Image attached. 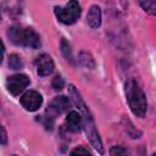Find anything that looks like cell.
<instances>
[{"label": "cell", "mask_w": 156, "mask_h": 156, "mask_svg": "<svg viewBox=\"0 0 156 156\" xmlns=\"http://www.w3.org/2000/svg\"><path fill=\"white\" fill-rule=\"evenodd\" d=\"M54 13L56 18L63 24H73L82 13V7L78 1L71 0L65 6H55Z\"/></svg>", "instance_id": "cell-4"}, {"label": "cell", "mask_w": 156, "mask_h": 156, "mask_svg": "<svg viewBox=\"0 0 156 156\" xmlns=\"http://www.w3.org/2000/svg\"><path fill=\"white\" fill-rule=\"evenodd\" d=\"M7 38L11 43L20 46H27L30 49H39L41 45L39 34L29 27H22L18 24L11 26L7 30Z\"/></svg>", "instance_id": "cell-2"}, {"label": "cell", "mask_w": 156, "mask_h": 156, "mask_svg": "<svg viewBox=\"0 0 156 156\" xmlns=\"http://www.w3.org/2000/svg\"><path fill=\"white\" fill-rule=\"evenodd\" d=\"M6 143H7V134H6L5 127L1 126V144L2 145H6Z\"/></svg>", "instance_id": "cell-19"}, {"label": "cell", "mask_w": 156, "mask_h": 156, "mask_svg": "<svg viewBox=\"0 0 156 156\" xmlns=\"http://www.w3.org/2000/svg\"><path fill=\"white\" fill-rule=\"evenodd\" d=\"M51 85L55 90H61L65 85V80L63 78L60 76V74H56L54 78H52V82H51Z\"/></svg>", "instance_id": "cell-18"}, {"label": "cell", "mask_w": 156, "mask_h": 156, "mask_svg": "<svg viewBox=\"0 0 156 156\" xmlns=\"http://www.w3.org/2000/svg\"><path fill=\"white\" fill-rule=\"evenodd\" d=\"M82 116H83V121H84V130H85V134H87V138L89 139L91 146L100 154V155H104L105 154V150H104V145H102V141H101V138L99 135V132L96 129V126H95V122H94V118L89 111V108L87 107L84 111L80 112Z\"/></svg>", "instance_id": "cell-3"}, {"label": "cell", "mask_w": 156, "mask_h": 156, "mask_svg": "<svg viewBox=\"0 0 156 156\" xmlns=\"http://www.w3.org/2000/svg\"><path fill=\"white\" fill-rule=\"evenodd\" d=\"M123 129L127 133V135L132 139H138L141 136V132L138 130L128 118H123Z\"/></svg>", "instance_id": "cell-12"}, {"label": "cell", "mask_w": 156, "mask_h": 156, "mask_svg": "<svg viewBox=\"0 0 156 156\" xmlns=\"http://www.w3.org/2000/svg\"><path fill=\"white\" fill-rule=\"evenodd\" d=\"M29 84H30L29 77L23 73H17V74L10 76L6 79V88L15 96L20 95Z\"/></svg>", "instance_id": "cell-6"}, {"label": "cell", "mask_w": 156, "mask_h": 156, "mask_svg": "<svg viewBox=\"0 0 156 156\" xmlns=\"http://www.w3.org/2000/svg\"><path fill=\"white\" fill-rule=\"evenodd\" d=\"M139 5L146 13L156 16V1L155 0H143V1H139Z\"/></svg>", "instance_id": "cell-14"}, {"label": "cell", "mask_w": 156, "mask_h": 156, "mask_svg": "<svg viewBox=\"0 0 156 156\" xmlns=\"http://www.w3.org/2000/svg\"><path fill=\"white\" fill-rule=\"evenodd\" d=\"M151 156H156V152H154V154H152V155H151Z\"/></svg>", "instance_id": "cell-20"}, {"label": "cell", "mask_w": 156, "mask_h": 156, "mask_svg": "<svg viewBox=\"0 0 156 156\" xmlns=\"http://www.w3.org/2000/svg\"><path fill=\"white\" fill-rule=\"evenodd\" d=\"M35 68H37V73L40 77H46V76L51 74L54 68H55V65H54L51 56L48 54L39 55L35 60Z\"/></svg>", "instance_id": "cell-8"}, {"label": "cell", "mask_w": 156, "mask_h": 156, "mask_svg": "<svg viewBox=\"0 0 156 156\" xmlns=\"http://www.w3.org/2000/svg\"><path fill=\"white\" fill-rule=\"evenodd\" d=\"M69 107V99L63 96V95H60V96H56L54 98L46 111H45V117H44V126L46 127V129H52V126H54V122H55V118L62 113L63 111H66L67 108Z\"/></svg>", "instance_id": "cell-5"}, {"label": "cell", "mask_w": 156, "mask_h": 156, "mask_svg": "<svg viewBox=\"0 0 156 156\" xmlns=\"http://www.w3.org/2000/svg\"><path fill=\"white\" fill-rule=\"evenodd\" d=\"M12 156H17V155H12Z\"/></svg>", "instance_id": "cell-21"}, {"label": "cell", "mask_w": 156, "mask_h": 156, "mask_svg": "<svg viewBox=\"0 0 156 156\" xmlns=\"http://www.w3.org/2000/svg\"><path fill=\"white\" fill-rule=\"evenodd\" d=\"M66 126L73 133L79 132L84 126V121H83L82 113L77 112V111H69L67 117H66Z\"/></svg>", "instance_id": "cell-9"}, {"label": "cell", "mask_w": 156, "mask_h": 156, "mask_svg": "<svg viewBox=\"0 0 156 156\" xmlns=\"http://www.w3.org/2000/svg\"><path fill=\"white\" fill-rule=\"evenodd\" d=\"M124 91H126V98H127L129 108L133 112V115L143 118L147 110V101L144 91L141 90L136 80L128 79L124 87Z\"/></svg>", "instance_id": "cell-1"}, {"label": "cell", "mask_w": 156, "mask_h": 156, "mask_svg": "<svg viewBox=\"0 0 156 156\" xmlns=\"http://www.w3.org/2000/svg\"><path fill=\"white\" fill-rule=\"evenodd\" d=\"M9 67L11 69H21L23 67V62L22 58L17 55V54H11L9 57Z\"/></svg>", "instance_id": "cell-15"}, {"label": "cell", "mask_w": 156, "mask_h": 156, "mask_svg": "<svg viewBox=\"0 0 156 156\" xmlns=\"http://www.w3.org/2000/svg\"><path fill=\"white\" fill-rule=\"evenodd\" d=\"M60 48H61V52L62 55L65 56V58L67 61H69L72 65L74 63L73 61V55H72V49H71V45L65 39V38H61V41H60Z\"/></svg>", "instance_id": "cell-13"}, {"label": "cell", "mask_w": 156, "mask_h": 156, "mask_svg": "<svg viewBox=\"0 0 156 156\" xmlns=\"http://www.w3.org/2000/svg\"><path fill=\"white\" fill-rule=\"evenodd\" d=\"M69 156H91L90 151L84 147V146H77L74 147L71 152H69Z\"/></svg>", "instance_id": "cell-16"}, {"label": "cell", "mask_w": 156, "mask_h": 156, "mask_svg": "<svg viewBox=\"0 0 156 156\" xmlns=\"http://www.w3.org/2000/svg\"><path fill=\"white\" fill-rule=\"evenodd\" d=\"M20 102H21L22 107L26 111L34 112V111L39 110V107L41 106V104H43V96L37 90H28V91H26L21 96Z\"/></svg>", "instance_id": "cell-7"}, {"label": "cell", "mask_w": 156, "mask_h": 156, "mask_svg": "<svg viewBox=\"0 0 156 156\" xmlns=\"http://www.w3.org/2000/svg\"><path fill=\"white\" fill-rule=\"evenodd\" d=\"M87 22L89 27L91 28H99L101 26V9L98 5H91L88 15H87Z\"/></svg>", "instance_id": "cell-10"}, {"label": "cell", "mask_w": 156, "mask_h": 156, "mask_svg": "<svg viewBox=\"0 0 156 156\" xmlns=\"http://www.w3.org/2000/svg\"><path fill=\"white\" fill-rule=\"evenodd\" d=\"M110 156H129V154L122 146H112L110 149Z\"/></svg>", "instance_id": "cell-17"}, {"label": "cell", "mask_w": 156, "mask_h": 156, "mask_svg": "<svg viewBox=\"0 0 156 156\" xmlns=\"http://www.w3.org/2000/svg\"><path fill=\"white\" fill-rule=\"evenodd\" d=\"M78 62L84 68H88V69L95 68V60L89 51H84V50L80 51L78 54Z\"/></svg>", "instance_id": "cell-11"}]
</instances>
